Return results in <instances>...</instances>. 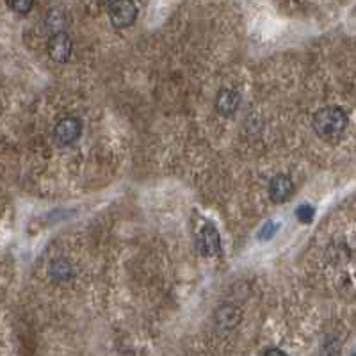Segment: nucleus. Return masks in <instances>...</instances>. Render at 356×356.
<instances>
[{
  "mask_svg": "<svg viewBox=\"0 0 356 356\" xmlns=\"http://www.w3.org/2000/svg\"><path fill=\"white\" fill-rule=\"evenodd\" d=\"M348 127V114L337 105L319 109L314 116V130L323 139H335Z\"/></svg>",
  "mask_w": 356,
  "mask_h": 356,
  "instance_id": "nucleus-1",
  "label": "nucleus"
},
{
  "mask_svg": "<svg viewBox=\"0 0 356 356\" xmlns=\"http://www.w3.org/2000/svg\"><path fill=\"white\" fill-rule=\"evenodd\" d=\"M109 18L116 29L130 27L137 18V8L134 0H112L109 6Z\"/></svg>",
  "mask_w": 356,
  "mask_h": 356,
  "instance_id": "nucleus-2",
  "label": "nucleus"
},
{
  "mask_svg": "<svg viewBox=\"0 0 356 356\" xmlns=\"http://www.w3.org/2000/svg\"><path fill=\"white\" fill-rule=\"evenodd\" d=\"M80 134H82V123L79 118L66 116L55 125L54 139L59 146H70L79 139Z\"/></svg>",
  "mask_w": 356,
  "mask_h": 356,
  "instance_id": "nucleus-3",
  "label": "nucleus"
},
{
  "mask_svg": "<svg viewBox=\"0 0 356 356\" xmlns=\"http://www.w3.org/2000/svg\"><path fill=\"white\" fill-rule=\"evenodd\" d=\"M46 50H48V55L54 61L57 62H66L71 55V50H73V43H71V37L66 33H54L50 36L48 43H46Z\"/></svg>",
  "mask_w": 356,
  "mask_h": 356,
  "instance_id": "nucleus-4",
  "label": "nucleus"
},
{
  "mask_svg": "<svg viewBox=\"0 0 356 356\" xmlns=\"http://www.w3.org/2000/svg\"><path fill=\"white\" fill-rule=\"evenodd\" d=\"M294 193V184L289 175H276L269 184V196L274 203H283Z\"/></svg>",
  "mask_w": 356,
  "mask_h": 356,
  "instance_id": "nucleus-5",
  "label": "nucleus"
},
{
  "mask_svg": "<svg viewBox=\"0 0 356 356\" xmlns=\"http://www.w3.org/2000/svg\"><path fill=\"white\" fill-rule=\"evenodd\" d=\"M240 104V95L235 89H228V87H223L217 96H215V107L220 111V114L223 116H232L235 114L237 109H239Z\"/></svg>",
  "mask_w": 356,
  "mask_h": 356,
  "instance_id": "nucleus-6",
  "label": "nucleus"
},
{
  "mask_svg": "<svg viewBox=\"0 0 356 356\" xmlns=\"http://www.w3.org/2000/svg\"><path fill=\"white\" fill-rule=\"evenodd\" d=\"M202 237V249L208 255H214V253L220 251V233L212 224H205V228L199 233Z\"/></svg>",
  "mask_w": 356,
  "mask_h": 356,
  "instance_id": "nucleus-7",
  "label": "nucleus"
},
{
  "mask_svg": "<svg viewBox=\"0 0 356 356\" xmlns=\"http://www.w3.org/2000/svg\"><path fill=\"white\" fill-rule=\"evenodd\" d=\"M50 274L55 280H70L73 276V269H71L70 262L64 260V258H55L52 264H50Z\"/></svg>",
  "mask_w": 356,
  "mask_h": 356,
  "instance_id": "nucleus-8",
  "label": "nucleus"
},
{
  "mask_svg": "<svg viewBox=\"0 0 356 356\" xmlns=\"http://www.w3.org/2000/svg\"><path fill=\"white\" fill-rule=\"evenodd\" d=\"M6 2H8L9 9L18 15H27L34 6V0H6Z\"/></svg>",
  "mask_w": 356,
  "mask_h": 356,
  "instance_id": "nucleus-9",
  "label": "nucleus"
},
{
  "mask_svg": "<svg viewBox=\"0 0 356 356\" xmlns=\"http://www.w3.org/2000/svg\"><path fill=\"white\" fill-rule=\"evenodd\" d=\"M296 215H298V220L301 221V223H312V220H314L315 215V208L312 207L310 203H303V205H299V207L296 208Z\"/></svg>",
  "mask_w": 356,
  "mask_h": 356,
  "instance_id": "nucleus-10",
  "label": "nucleus"
},
{
  "mask_svg": "<svg viewBox=\"0 0 356 356\" xmlns=\"http://www.w3.org/2000/svg\"><path fill=\"white\" fill-rule=\"evenodd\" d=\"M276 228H278L276 223H267L264 228H262L260 233H258V239L267 240V239H269V237L274 235V230H276Z\"/></svg>",
  "mask_w": 356,
  "mask_h": 356,
  "instance_id": "nucleus-11",
  "label": "nucleus"
},
{
  "mask_svg": "<svg viewBox=\"0 0 356 356\" xmlns=\"http://www.w3.org/2000/svg\"><path fill=\"white\" fill-rule=\"evenodd\" d=\"M264 356H289L285 351L282 349H269V351H265Z\"/></svg>",
  "mask_w": 356,
  "mask_h": 356,
  "instance_id": "nucleus-12",
  "label": "nucleus"
},
{
  "mask_svg": "<svg viewBox=\"0 0 356 356\" xmlns=\"http://www.w3.org/2000/svg\"><path fill=\"white\" fill-rule=\"evenodd\" d=\"M355 356H356V355H355Z\"/></svg>",
  "mask_w": 356,
  "mask_h": 356,
  "instance_id": "nucleus-13",
  "label": "nucleus"
}]
</instances>
